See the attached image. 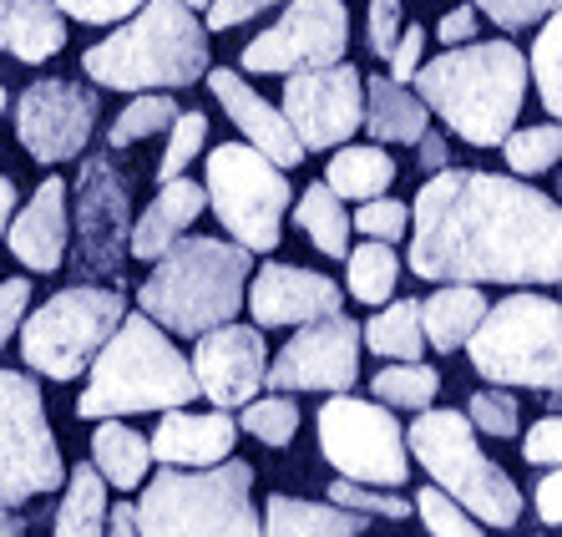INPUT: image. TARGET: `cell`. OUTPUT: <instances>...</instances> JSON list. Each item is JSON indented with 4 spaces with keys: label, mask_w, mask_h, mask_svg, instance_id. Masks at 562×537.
I'll list each match as a JSON object with an SVG mask.
<instances>
[{
    "label": "cell",
    "mask_w": 562,
    "mask_h": 537,
    "mask_svg": "<svg viewBox=\"0 0 562 537\" xmlns=\"http://www.w3.org/2000/svg\"><path fill=\"white\" fill-rule=\"evenodd\" d=\"M238 426L249 436H259L263 446H289L294 432H300V406H294L289 395H269V401L254 395L249 406H244V421H238Z\"/></svg>",
    "instance_id": "38"
},
{
    "label": "cell",
    "mask_w": 562,
    "mask_h": 537,
    "mask_svg": "<svg viewBox=\"0 0 562 537\" xmlns=\"http://www.w3.org/2000/svg\"><path fill=\"white\" fill-rule=\"evenodd\" d=\"M395 183V158L385 147H340L325 168V188L335 198H380L385 188Z\"/></svg>",
    "instance_id": "29"
},
{
    "label": "cell",
    "mask_w": 562,
    "mask_h": 537,
    "mask_svg": "<svg viewBox=\"0 0 562 537\" xmlns=\"http://www.w3.org/2000/svg\"><path fill=\"white\" fill-rule=\"evenodd\" d=\"M420 52H426V31H420V26H401L391 56H385V61H391V81H411V77H416Z\"/></svg>",
    "instance_id": "49"
},
{
    "label": "cell",
    "mask_w": 562,
    "mask_h": 537,
    "mask_svg": "<svg viewBox=\"0 0 562 537\" xmlns=\"http://www.w3.org/2000/svg\"><path fill=\"white\" fill-rule=\"evenodd\" d=\"M198 395V380L168 329H157L147 315H122L106 345L87 366V391L77 401L81 421L137 416V411H178Z\"/></svg>",
    "instance_id": "4"
},
{
    "label": "cell",
    "mask_w": 562,
    "mask_h": 537,
    "mask_svg": "<svg viewBox=\"0 0 562 537\" xmlns=\"http://www.w3.org/2000/svg\"><path fill=\"white\" fill-rule=\"evenodd\" d=\"M11 213H15V183L0 172V238H5V223H11Z\"/></svg>",
    "instance_id": "55"
},
{
    "label": "cell",
    "mask_w": 562,
    "mask_h": 537,
    "mask_svg": "<svg viewBox=\"0 0 562 537\" xmlns=\"http://www.w3.org/2000/svg\"><path fill=\"white\" fill-rule=\"evenodd\" d=\"M52 5L71 21H87V26H117L132 11H143L147 0H52Z\"/></svg>",
    "instance_id": "45"
},
{
    "label": "cell",
    "mask_w": 562,
    "mask_h": 537,
    "mask_svg": "<svg viewBox=\"0 0 562 537\" xmlns=\"http://www.w3.org/2000/svg\"><path fill=\"white\" fill-rule=\"evenodd\" d=\"M537 517H542L548 527L562 523V477L558 472H548L542 486H537Z\"/></svg>",
    "instance_id": "52"
},
{
    "label": "cell",
    "mask_w": 562,
    "mask_h": 537,
    "mask_svg": "<svg viewBox=\"0 0 562 537\" xmlns=\"http://www.w3.org/2000/svg\"><path fill=\"white\" fill-rule=\"evenodd\" d=\"M127 300L106 284L61 289L41 304L31 320H21V360L36 376L71 380L92 366V355L106 345V335L122 325Z\"/></svg>",
    "instance_id": "10"
},
{
    "label": "cell",
    "mask_w": 562,
    "mask_h": 537,
    "mask_svg": "<svg viewBox=\"0 0 562 537\" xmlns=\"http://www.w3.org/2000/svg\"><path fill=\"white\" fill-rule=\"evenodd\" d=\"M92 467L106 486L117 492H137L147 482V467H153V451H147V436H137L132 426H122L117 416L97 421L92 436Z\"/></svg>",
    "instance_id": "28"
},
{
    "label": "cell",
    "mask_w": 562,
    "mask_h": 537,
    "mask_svg": "<svg viewBox=\"0 0 562 537\" xmlns=\"http://www.w3.org/2000/svg\"><path fill=\"white\" fill-rule=\"evenodd\" d=\"M416 153H420V172H441L446 168V137H441V132H431V127L420 132Z\"/></svg>",
    "instance_id": "53"
},
{
    "label": "cell",
    "mask_w": 562,
    "mask_h": 537,
    "mask_svg": "<svg viewBox=\"0 0 562 537\" xmlns=\"http://www.w3.org/2000/svg\"><path fill=\"white\" fill-rule=\"evenodd\" d=\"M137 537H259L254 512V472L244 461L218 467H162L143 486Z\"/></svg>",
    "instance_id": "6"
},
{
    "label": "cell",
    "mask_w": 562,
    "mask_h": 537,
    "mask_svg": "<svg viewBox=\"0 0 562 537\" xmlns=\"http://www.w3.org/2000/svg\"><path fill=\"white\" fill-rule=\"evenodd\" d=\"M188 11H209V0H183Z\"/></svg>",
    "instance_id": "57"
},
{
    "label": "cell",
    "mask_w": 562,
    "mask_h": 537,
    "mask_svg": "<svg viewBox=\"0 0 562 537\" xmlns=\"http://www.w3.org/2000/svg\"><path fill=\"white\" fill-rule=\"evenodd\" d=\"M522 457L532 461V467H558L562 461V421L558 416H542L532 432H527Z\"/></svg>",
    "instance_id": "47"
},
{
    "label": "cell",
    "mask_w": 562,
    "mask_h": 537,
    "mask_svg": "<svg viewBox=\"0 0 562 537\" xmlns=\"http://www.w3.org/2000/svg\"><path fill=\"white\" fill-rule=\"evenodd\" d=\"M411 81L426 112H436L461 143L502 147L527 102V56L512 41H467L416 66Z\"/></svg>",
    "instance_id": "2"
},
{
    "label": "cell",
    "mask_w": 562,
    "mask_h": 537,
    "mask_svg": "<svg viewBox=\"0 0 562 537\" xmlns=\"http://www.w3.org/2000/svg\"><path fill=\"white\" fill-rule=\"evenodd\" d=\"M350 228H360L366 238H375V244H395V238H406L411 228V209L401 203V198H366L360 203V213L350 219Z\"/></svg>",
    "instance_id": "43"
},
{
    "label": "cell",
    "mask_w": 562,
    "mask_h": 537,
    "mask_svg": "<svg viewBox=\"0 0 562 537\" xmlns=\"http://www.w3.org/2000/svg\"><path fill=\"white\" fill-rule=\"evenodd\" d=\"M0 537H26V523L11 507H0Z\"/></svg>",
    "instance_id": "56"
},
{
    "label": "cell",
    "mask_w": 562,
    "mask_h": 537,
    "mask_svg": "<svg viewBox=\"0 0 562 537\" xmlns=\"http://www.w3.org/2000/svg\"><path fill=\"white\" fill-rule=\"evenodd\" d=\"M172 118H178V102H172L168 92H137L127 107H122V118L112 122L106 143L132 147V143H143V137H153V132H168Z\"/></svg>",
    "instance_id": "36"
},
{
    "label": "cell",
    "mask_w": 562,
    "mask_h": 537,
    "mask_svg": "<svg viewBox=\"0 0 562 537\" xmlns=\"http://www.w3.org/2000/svg\"><path fill=\"white\" fill-rule=\"evenodd\" d=\"M254 275V254L234 238H178L147 284L137 289L143 315L172 335H203L213 325H228L244 310V284Z\"/></svg>",
    "instance_id": "5"
},
{
    "label": "cell",
    "mask_w": 562,
    "mask_h": 537,
    "mask_svg": "<svg viewBox=\"0 0 562 537\" xmlns=\"http://www.w3.org/2000/svg\"><path fill=\"white\" fill-rule=\"evenodd\" d=\"M106 523V482L97 477L92 461H81L77 472L66 477V497L56 507L52 537H102Z\"/></svg>",
    "instance_id": "30"
},
{
    "label": "cell",
    "mask_w": 562,
    "mask_h": 537,
    "mask_svg": "<svg viewBox=\"0 0 562 537\" xmlns=\"http://www.w3.org/2000/svg\"><path fill=\"white\" fill-rule=\"evenodd\" d=\"M345 52H350L345 0H284V15L244 46L238 66L259 77H289V71L345 61Z\"/></svg>",
    "instance_id": "13"
},
{
    "label": "cell",
    "mask_w": 562,
    "mask_h": 537,
    "mask_svg": "<svg viewBox=\"0 0 562 537\" xmlns=\"http://www.w3.org/2000/svg\"><path fill=\"white\" fill-rule=\"evenodd\" d=\"M436 36H441L446 46H467V41L476 36V11H471V5H461V11H446L441 26H436Z\"/></svg>",
    "instance_id": "51"
},
{
    "label": "cell",
    "mask_w": 562,
    "mask_h": 537,
    "mask_svg": "<svg viewBox=\"0 0 562 537\" xmlns=\"http://www.w3.org/2000/svg\"><path fill=\"white\" fill-rule=\"evenodd\" d=\"M467 355L476 376L492 385H532L558 391L562 376V310L548 294H507L486 304L482 325L467 335Z\"/></svg>",
    "instance_id": "8"
},
{
    "label": "cell",
    "mask_w": 562,
    "mask_h": 537,
    "mask_svg": "<svg viewBox=\"0 0 562 537\" xmlns=\"http://www.w3.org/2000/svg\"><path fill=\"white\" fill-rule=\"evenodd\" d=\"M66 477L61 446L46 421V401L31 376L0 370V507H21V502L56 492Z\"/></svg>",
    "instance_id": "11"
},
{
    "label": "cell",
    "mask_w": 562,
    "mask_h": 537,
    "mask_svg": "<svg viewBox=\"0 0 562 537\" xmlns=\"http://www.w3.org/2000/svg\"><path fill=\"white\" fill-rule=\"evenodd\" d=\"M502 158H507L512 178H537V172L558 168V158H562V132H558V122L512 127L507 137H502Z\"/></svg>",
    "instance_id": "35"
},
{
    "label": "cell",
    "mask_w": 562,
    "mask_h": 537,
    "mask_svg": "<svg viewBox=\"0 0 562 537\" xmlns=\"http://www.w3.org/2000/svg\"><path fill=\"white\" fill-rule=\"evenodd\" d=\"M527 77L537 81L542 107L558 118V112H562V21H558V11L542 21V36H537L532 56H527Z\"/></svg>",
    "instance_id": "37"
},
{
    "label": "cell",
    "mask_w": 562,
    "mask_h": 537,
    "mask_svg": "<svg viewBox=\"0 0 562 537\" xmlns=\"http://www.w3.org/2000/svg\"><path fill=\"white\" fill-rule=\"evenodd\" d=\"M360 127H370L375 143H416L420 132L431 127V112L411 92L406 81H391V77H370L366 81V118Z\"/></svg>",
    "instance_id": "25"
},
{
    "label": "cell",
    "mask_w": 562,
    "mask_h": 537,
    "mask_svg": "<svg viewBox=\"0 0 562 537\" xmlns=\"http://www.w3.org/2000/svg\"><path fill=\"white\" fill-rule=\"evenodd\" d=\"M66 46V21L52 0H0V52L15 61H52Z\"/></svg>",
    "instance_id": "24"
},
{
    "label": "cell",
    "mask_w": 562,
    "mask_h": 537,
    "mask_svg": "<svg viewBox=\"0 0 562 537\" xmlns=\"http://www.w3.org/2000/svg\"><path fill=\"white\" fill-rule=\"evenodd\" d=\"M203 198L213 203L218 223L234 234L238 249L249 254H274L284 238V213H289V178L284 168L254 153L249 143H218L209 153V178H203Z\"/></svg>",
    "instance_id": "9"
},
{
    "label": "cell",
    "mask_w": 562,
    "mask_h": 537,
    "mask_svg": "<svg viewBox=\"0 0 562 537\" xmlns=\"http://www.w3.org/2000/svg\"><path fill=\"white\" fill-rule=\"evenodd\" d=\"M203 209H209L203 183H193V178H172V183H162V193L147 203L143 219L132 223L127 254H137V259H162V254L193 228Z\"/></svg>",
    "instance_id": "23"
},
{
    "label": "cell",
    "mask_w": 562,
    "mask_h": 537,
    "mask_svg": "<svg viewBox=\"0 0 562 537\" xmlns=\"http://www.w3.org/2000/svg\"><path fill=\"white\" fill-rule=\"evenodd\" d=\"M209 77V92L218 97V107L234 118V127L244 132V143L254 147V153H263V158L274 163V168H294V163L304 158L300 137L289 132L284 112L279 107H269L259 92H254L249 81L238 77V71H228V66H218V71H203Z\"/></svg>",
    "instance_id": "20"
},
{
    "label": "cell",
    "mask_w": 562,
    "mask_h": 537,
    "mask_svg": "<svg viewBox=\"0 0 562 537\" xmlns=\"http://www.w3.org/2000/svg\"><path fill=\"white\" fill-rule=\"evenodd\" d=\"M102 537H137V507H132V502H117V507H106Z\"/></svg>",
    "instance_id": "54"
},
{
    "label": "cell",
    "mask_w": 562,
    "mask_h": 537,
    "mask_svg": "<svg viewBox=\"0 0 562 537\" xmlns=\"http://www.w3.org/2000/svg\"><path fill=\"white\" fill-rule=\"evenodd\" d=\"M366 517L345 512L335 502H300V497H269L263 502V533L259 537H360Z\"/></svg>",
    "instance_id": "26"
},
{
    "label": "cell",
    "mask_w": 562,
    "mask_h": 537,
    "mask_svg": "<svg viewBox=\"0 0 562 537\" xmlns=\"http://www.w3.org/2000/svg\"><path fill=\"white\" fill-rule=\"evenodd\" d=\"M284 122L300 137L304 153L345 147L366 118V77L350 61L314 66V71H289L284 81Z\"/></svg>",
    "instance_id": "14"
},
{
    "label": "cell",
    "mask_w": 562,
    "mask_h": 537,
    "mask_svg": "<svg viewBox=\"0 0 562 537\" xmlns=\"http://www.w3.org/2000/svg\"><path fill=\"white\" fill-rule=\"evenodd\" d=\"M517 401L507 395V385H497V391H476L467 401V421H471V432H482V436H497V441H507V436H517Z\"/></svg>",
    "instance_id": "42"
},
{
    "label": "cell",
    "mask_w": 562,
    "mask_h": 537,
    "mask_svg": "<svg viewBox=\"0 0 562 537\" xmlns=\"http://www.w3.org/2000/svg\"><path fill=\"white\" fill-rule=\"evenodd\" d=\"M203 137H209V118L203 112H178L168 127V147H162V163H157V178L162 183L183 178V168L203 153Z\"/></svg>",
    "instance_id": "39"
},
{
    "label": "cell",
    "mask_w": 562,
    "mask_h": 537,
    "mask_svg": "<svg viewBox=\"0 0 562 537\" xmlns=\"http://www.w3.org/2000/svg\"><path fill=\"white\" fill-rule=\"evenodd\" d=\"M66 183L61 178H46V183L31 193V203L15 213V223H5V244L26 269L36 275H56L66 259V238H71V209H66Z\"/></svg>",
    "instance_id": "21"
},
{
    "label": "cell",
    "mask_w": 562,
    "mask_h": 537,
    "mask_svg": "<svg viewBox=\"0 0 562 537\" xmlns=\"http://www.w3.org/2000/svg\"><path fill=\"white\" fill-rule=\"evenodd\" d=\"M26 304H31V284H26V279H5V284H0V350H5V345H11V335L21 329Z\"/></svg>",
    "instance_id": "48"
},
{
    "label": "cell",
    "mask_w": 562,
    "mask_h": 537,
    "mask_svg": "<svg viewBox=\"0 0 562 537\" xmlns=\"http://www.w3.org/2000/svg\"><path fill=\"white\" fill-rule=\"evenodd\" d=\"M284 0H209V31H228V26H244L254 21L259 11H274Z\"/></svg>",
    "instance_id": "50"
},
{
    "label": "cell",
    "mask_w": 562,
    "mask_h": 537,
    "mask_svg": "<svg viewBox=\"0 0 562 537\" xmlns=\"http://www.w3.org/2000/svg\"><path fill=\"white\" fill-rule=\"evenodd\" d=\"M198 380V395H209L213 411H234L249 406L263 385V370H269V350H263V335L254 325H213L198 335V350L188 360Z\"/></svg>",
    "instance_id": "18"
},
{
    "label": "cell",
    "mask_w": 562,
    "mask_h": 537,
    "mask_svg": "<svg viewBox=\"0 0 562 537\" xmlns=\"http://www.w3.org/2000/svg\"><path fill=\"white\" fill-rule=\"evenodd\" d=\"M81 71L112 92H178L209 71V31L183 0H147L81 56Z\"/></svg>",
    "instance_id": "3"
},
{
    "label": "cell",
    "mask_w": 562,
    "mask_h": 537,
    "mask_svg": "<svg viewBox=\"0 0 562 537\" xmlns=\"http://www.w3.org/2000/svg\"><path fill=\"white\" fill-rule=\"evenodd\" d=\"M97 127V97L77 81L46 77L31 81L21 102H15V132L36 163H71L81 158V147L92 143Z\"/></svg>",
    "instance_id": "17"
},
{
    "label": "cell",
    "mask_w": 562,
    "mask_h": 537,
    "mask_svg": "<svg viewBox=\"0 0 562 537\" xmlns=\"http://www.w3.org/2000/svg\"><path fill=\"white\" fill-rule=\"evenodd\" d=\"M345 279H350V294L360 304H385L395 300V279H401V259L391 254V244H375V238H366L360 249L345 254Z\"/></svg>",
    "instance_id": "34"
},
{
    "label": "cell",
    "mask_w": 562,
    "mask_h": 537,
    "mask_svg": "<svg viewBox=\"0 0 562 537\" xmlns=\"http://www.w3.org/2000/svg\"><path fill=\"white\" fill-rule=\"evenodd\" d=\"M411 275L431 284H558L562 213L522 178L431 172L411 209Z\"/></svg>",
    "instance_id": "1"
},
{
    "label": "cell",
    "mask_w": 562,
    "mask_h": 537,
    "mask_svg": "<svg viewBox=\"0 0 562 537\" xmlns=\"http://www.w3.org/2000/svg\"><path fill=\"white\" fill-rule=\"evenodd\" d=\"M482 315H486V294L476 284H441L431 300L420 304V335H426V345L451 355L467 345V335L482 325Z\"/></svg>",
    "instance_id": "27"
},
{
    "label": "cell",
    "mask_w": 562,
    "mask_h": 537,
    "mask_svg": "<svg viewBox=\"0 0 562 537\" xmlns=\"http://www.w3.org/2000/svg\"><path fill=\"white\" fill-rule=\"evenodd\" d=\"M132 209H127V178L106 153L81 163L77 178V254L81 275L117 279L127 259Z\"/></svg>",
    "instance_id": "15"
},
{
    "label": "cell",
    "mask_w": 562,
    "mask_h": 537,
    "mask_svg": "<svg viewBox=\"0 0 562 537\" xmlns=\"http://www.w3.org/2000/svg\"><path fill=\"white\" fill-rule=\"evenodd\" d=\"M406 451L420 457V467L436 477L446 497L467 507L482 527H517L522 517V492L502 472L497 461L476 446V432L461 411H420L406 432Z\"/></svg>",
    "instance_id": "7"
},
{
    "label": "cell",
    "mask_w": 562,
    "mask_h": 537,
    "mask_svg": "<svg viewBox=\"0 0 562 537\" xmlns=\"http://www.w3.org/2000/svg\"><path fill=\"white\" fill-rule=\"evenodd\" d=\"M370 391H375L380 406L426 411L441 391V370L420 366V360H395V366H380V376H370Z\"/></svg>",
    "instance_id": "33"
},
{
    "label": "cell",
    "mask_w": 562,
    "mask_h": 537,
    "mask_svg": "<svg viewBox=\"0 0 562 537\" xmlns=\"http://www.w3.org/2000/svg\"><path fill=\"white\" fill-rule=\"evenodd\" d=\"M319 451L345 482L360 486H406L411 477L406 432L380 401L329 395L319 411Z\"/></svg>",
    "instance_id": "12"
},
{
    "label": "cell",
    "mask_w": 562,
    "mask_h": 537,
    "mask_svg": "<svg viewBox=\"0 0 562 537\" xmlns=\"http://www.w3.org/2000/svg\"><path fill=\"white\" fill-rule=\"evenodd\" d=\"M411 512H420V523L431 527V537H482V523L467 507H457L441 486H420V497L411 502Z\"/></svg>",
    "instance_id": "40"
},
{
    "label": "cell",
    "mask_w": 562,
    "mask_h": 537,
    "mask_svg": "<svg viewBox=\"0 0 562 537\" xmlns=\"http://www.w3.org/2000/svg\"><path fill=\"white\" fill-rule=\"evenodd\" d=\"M244 304L254 315V329L314 325V320L340 315V284L294 264H259V275H249L244 284Z\"/></svg>",
    "instance_id": "19"
},
{
    "label": "cell",
    "mask_w": 562,
    "mask_h": 537,
    "mask_svg": "<svg viewBox=\"0 0 562 537\" xmlns=\"http://www.w3.org/2000/svg\"><path fill=\"white\" fill-rule=\"evenodd\" d=\"M340 203L345 198H335L325 183H310L300 193V209H294V223L314 238V249L325 259H345L350 254V213Z\"/></svg>",
    "instance_id": "32"
},
{
    "label": "cell",
    "mask_w": 562,
    "mask_h": 537,
    "mask_svg": "<svg viewBox=\"0 0 562 537\" xmlns=\"http://www.w3.org/2000/svg\"><path fill=\"white\" fill-rule=\"evenodd\" d=\"M471 11L492 15L502 31H522V26H542L558 11V0H471Z\"/></svg>",
    "instance_id": "44"
},
{
    "label": "cell",
    "mask_w": 562,
    "mask_h": 537,
    "mask_svg": "<svg viewBox=\"0 0 562 537\" xmlns=\"http://www.w3.org/2000/svg\"><path fill=\"white\" fill-rule=\"evenodd\" d=\"M329 502H335V507H345V512H360V517H391V523L411 517V502L406 497H391V492H380V486L345 482V477H335V482H329Z\"/></svg>",
    "instance_id": "41"
},
{
    "label": "cell",
    "mask_w": 562,
    "mask_h": 537,
    "mask_svg": "<svg viewBox=\"0 0 562 537\" xmlns=\"http://www.w3.org/2000/svg\"><path fill=\"white\" fill-rule=\"evenodd\" d=\"M360 376V325L345 315L300 325V335L269 360L263 385H274L279 395L289 391H329L345 395Z\"/></svg>",
    "instance_id": "16"
},
{
    "label": "cell",
    "mask_w": 562,
    "mask_h": 537,
    "mask_svg": "<svg viewBox=\"0 0 562 537\" xmlns=\"http://www.w3.org/2000/svg\"><path fill=\"white\" fill-rule=\"evenodd\" d=\"M360 340L380 355V360H420L426 335H420V304L416 300H385L380 315L360 329Z\"/></svg>",
    "instance_id": "31"
},
{
    "label": "cell",
    "mask_w": 562,
    "mask_h": 537,
    "mask_svg": "<svg viewBox=\"0 0 562 537\" xmlns=\"http://www.w3.org/2000/svg\"><path fill=\"white\" fill-rule=\"evenodd\" d=\"M406 26V11L401 0H370V21H366V36H370V52L375 56H391L395 36Z\"/></svg>",
    "instance_id": "46"
},
{
    "label": "cell",
    "mask_w": 562,
    "mask_h": 537,
    "mask_svg": "<svg viewBox=\"0 0 562 537\" xmlns=\"http://www.w3.org/2000/svg\"><path fill=\"white\" fill-rule=\"evenodd\" d=\"M0 118H5V87H0Z\"/></svg>",
    "instance_id": "58"
},
{
    "label": "cell",
    "mask_w": 562,
    "mask_h": 537,
    "mask_svg": "<svg viewBox=\"0 0 562 537\" xmlns=\"http://www.w3.org/2000/svg\"><path fill=\"white\" fill-rule=\"evenodd\" d=\"M234 441H238V421L228 416V411H203V416H193V411L178 406L157 421L147 451H153V461H162V467H188V472H198V467H218V461L234 457Z\"/></svg>",
    "instance_id": "22"
}]
</instances>
